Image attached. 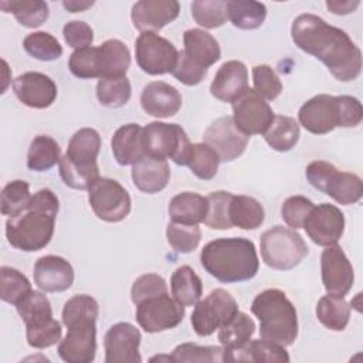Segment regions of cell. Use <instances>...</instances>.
<instances>
[{"label":"cell","mask_w":363,"mask_h":363,"mask_svg":"<svg viewBox=\"0 0 363 363\" xmlns=\"http://www.w3.org/2000/svg\"><path fill=\"white\" fill-rule=\"evenodd\" d=\"M254 91L265 101H274L282 92V82L277 72L267 64L252 68Z\"/></svg>","instance_id":"obj_50"},{"label":"cell","mask_w":363,"mask_h":363,"mask_svg":"<svg viewBox=\"0 0 363 363\" xmlns=\"http://www.w3.org/2000/svg\"><path fill=\"white\" fill-rule=\"evenodd\" d=\"M0 9L4 13H11L18 24L27 28L40 27L48 18V4L41 0H3Z\"/></svg>","instance_id":"obj_36"},{"label":"cell","mask_w":363,"mask_h":363,"mask_svg":"<svg viewBox=\"0 0 363 363\" xmlns=\"http://www.w3.org/2000/svg\"><path fill=\"white\" fill-rule=\"evenodd\" d=\"M179 13L176 0H140L132 6L130 18L140 33H155L176 20Z\"/></svg>","instance_id":"obj_20"},{"label":"cell","mask_w":363,"mask_h":363,"mask_svg":"<svg viewBox=\"0 0 363 363\" xmlns=\"http://www.w3.org/2000/svg\"><path fill=\"white\" fill-rule=\"evenodd\" d=\"M220 157L213 147L207 143H194L191 146V153L187 166L191 173L201 180H211L218 170Z\"/></svg>","instance_id":"obj_46"},{"label":"cell","mask_w":363,"mask_h":363,"mask_svg":"<svg viewBox=\"0 0 363 363\" xmlns=\"http://www.w3.org/2000/svg\"><path fill=\"white\" fill-rule=\"evenodd\" d=\"M34 284L43 292H64L74 284V268L62 257H40L33 269Z\"/></svg>","instance_id":"obj_22"},{"label":"cell","mask_w":363,"mask_h":363,"mask_svg":"<svg viewBox=\"0 0 363 363\" xmlns=\"http://www.w3.org/2000/svg\"><path fill=\"white\" fill-rule=\"evenodd\" d=\"M145 156L153 159H172L179 166H186L191 153V142L184 129L177 123L150 122L142 130Z\"/></svg>","instance_id":"obj_6"},{"label":"cell","mask_w":363,"mask_h":363,"mask_svg":"<svg viewBox=\"0 0 363 363\" xmlns=\"http://www.w3.org/2000/svg\"><path fill=\"white\" fill-rule=\"evenodd\" d=\"M227 16L234 27L240 30H255L267 17L265 4L254 0L227 1Z\"/></svg>","instance_id":"obj_37"},{"label":"cell","mask_w":363,"mask_h":363,"mask_svg":"<svg viewBox=\"0 0 363 363\" xmlns=\"http://www.w3.org/2000/svg\"><path fill=\"white\" fill-rule=\"evenodd\" d=\"M31 291V284L23 272L11 267L0 268V298L3 302L17 305Z\"/></svg>","instance_id":"obj_42"},{"label":"cell","mask_w":363,"mask_h":363,"mask_svg":"<svg viewBox=\"0 0 363 363\" xmlns=\"http://www.w3.org/2000/svg\"><path fill=\"white\" fill-rule=\"evenodd\" d=\"M259 247L262 261L278 271L294 269L309 252L302 235L284 225L267 230L259 238Z\"/></svg>","instance_id":"obj_7"},{"label":"cell","mask_w":363,"mask_h":363,"mask_svg":"<svg viewBox=\"0 0 363 363\" xmlns=\"http://www.w3.org/2000/svg\"><path fill=\"white\" fill-rule=\"evenodd\" d=\"M167 292V284L157 274H145L136 278L130 289V299L135 305L150 296Z\"/></svg>","instance_id":"obj_53"},{"label":"cell","mask_w":363,"mask_h":363,"mask_svg":"<svg viewBox=\"0 0 363 363\" xmlns=\"http://www.w3.org/2000/svg\"><path fill=\"white\" fill-rule=\"evenodd\" d=\"M169 217L174 223L199 224L207 214V199L199 193L183 191L176 194L167 207Z\"/></svg>","instance_id":"obj_31"},{"label":"cell","mask_w":363,"mask_h":363,"mask_svg":"<svg viewBox=\"0 0 363 363\" xmlns=\"http://www.w3.org/2000/svg\"><path fill=\"white\" fill-rule=\"evenodd\" d=\"M132 86L126 77L102 78L96 84V98L106 108H121L130 99Z\"/></svg>","instance_id":"obj_41"},{"label":"cell","mask_w":363,"mask_h":363,"mask_svg":"<svg viewBox=\"0 0 363 363\" xmlns=\"http://www.w3.org/2000/svg\"><path fill=\"white\" fill-rule=\"evenodd\" d=\"M136 62L149 75L172 74L179 51L164 37L156 33H140L135 43Z\"/></svg>","instance_id":"obj_12"},{"label":"cell","mask_w":363,"mask_h":363,"mask_svg":"<svg viewBox=\"0 0 363 363\" xmlns=\"http://www.w3.org/2000/svg\"><path fill=\"white\" fill-rule=\"evenodd\" d=\"M60 201L50 189H40L31 196L27 210L6 221V237L20 251H40L48 245L55 228Z\"/></svg>","instance_id":"obj_2"},{"label":"cell","mask_w":363,"mask_h":363,"mask_svg":"<svg viewBox=\"0 0 363 363\" xmlns=\"http://www.w3.org/2000/svg\"><path fill=\"white\" fill-rule=\"evenodd\" d=\"M308 182L319 191L332 197L336 203L349 206L362 199V179L349 172L337 170L332 163L325 160L311 162L305 170Z\"/></svg>","instance_id":"obj_8"},{"label":"cell","mask_w":363,"mask_h":363,"mask_svg":"<svg viewBox=\"0 0 363 363\" xmlns=\"http://www.w3.org/2000/svg\"><path fill=\"white\" fill-rule=\"evenodd\" d=\"M169 245L179 254H189L194 251L201 240V230L199 224H182L170 221L166 228Z\"/></svg>","instance_id":"obj_44"},{"label":"cell","mask_w":363,"mask_h":363,"mask_svg":"<svg viewBox=\"0 0 363 363\" xmlns=\"http://www.w3.org/2000/svg\"><path fill=\"white\" fill-rule=\"evenodd\" d=\"M170 289L173 298L183 306L196 305L203 295L201 279L189 265H182L172 274Z\"/></svg>","instance_id":"obj_32"},{"label":"cell","mask_w":363,"mask_h":363,"mask_svg":"<svg viewBox=\"0 0 363 363\" xmlns=\"http://www.w3.org/2000/svg\"><path fill=\"white\" fill-rule=\"evenodd\" d=\"M170 179L167 160L143 156L132 166V180L138 190L155 194L162 191Z\"/></svg>","instance_id":"obj_26"},{"label":"cell","mask_w":363,"mask_h":363,"mask_svg":"<svg viewBox=\"0 0 363 363\" xmlns=\"http://www.w3.org/2000/svg\"><path fill=\"white\" fill-rule=\"evenodd\" d=\"M13 91L17 99L28 108L45 109L57 99V85L45 74L30 71L13 81Z\"/></svg>","instance_id":"obj_19"},{"label":"cell","mask_w":363,"mask_h":363,"mask_svg":"<svg viewBox=\"0 0 363 363\" xmlns=\"http://www.w3.org/2000/svg\"><path fill=\"white\" fill-rule=\"evenodd\" d=\"M224 362H289L284 346L264 340L250 339L233 352H224Z\"/></svg>","instance_id":"obj_29"},{"label":"cell","mask_w":363,"mask_h":363,"mask_svg":"<svg viewBox=\"0 0 363 363\" xmlns=\"http://www.w3.org/2000/svg\"><path fill=\"white\" fill-rule=\"evenodd\" d=\"M61 160V147L48 135L35 136L27 152V167L33 172H45Z\"/></svg>","instance_id":"obj_34"},{"label":"cell","mask_w":363,"mask_h":363,"mask_svg":"<svg viewBox=\"0 0 363 363\" xmlns=\"http://www.w3.org/2000/svg\"><path fill=\"white\" fill-rule=\"evenodd\" d=\"M101 136L92 128L77 130L68 143L67 153L60 160V176L65 186L75 190H89L99 179L96 163Z\"/></svg>","instance_id":"obj_5"},{"label":"cell","mask_w":363,"mask_h":363,"mask_svg":"<svg viewBox=\"0 0 363 363\" xmlns=\"http://www.w3.org/2000/svg\"><path fill=\"white\" fill-rule=\"evenodd\" d=\"M336 99L337 111V126L340 128H354L363 119V108L357 98L350 95H339Z\"/></svg>","instance_id":"obj_54"},{"label":"cell","mask_w":363,"mask_h":363,"mask_svg":"<svg viewBox=\"0 0 363 363\" xmlns=\"http://www.w3.org/2000/svg\"><path fill=\"white\" fill-rule=\"evenodd\" d=\"M233 193L225 190H217L210 193L207 199V214L204 224L211 230H228L233 227L230 220V203Z\"/></svg>","instance_id":"obj_40"},{"label":"cell","mask_w":363,"mask_h":363,"mask_svg":"<svg viewBox=\"0 0 363 363\" xmlns=\"http://www.w3.org/2000/svg\"><path fill=\"white\" fill-rule=\"evenodd\" d=\"M301 129L298 122L285 115H275L272 123L264 133L265 142L277 152H288L298 143Z\"/></svg>","instance_id":"obj_38"},{"label":"cell","mask_w":363,"mask_h":363,"mask_svg":"<svg viewBox=\"0 0 363 363\" xmlns=\"http://www.w3.org/2000/svg\"><path fill=\"white\" fill-rule=\"evenodd\" d=\"M238 311V305L233 295L225 289L217 288L194 305L190 322L194 332L204 337L227 325Z\"/></svg>","instance_id":"obj_9"},{"label":"cell","mask_w":363,"mask_h":363,"mask_svg":"<svg viewBox=\"0 0 363 363\" xmlns=\"http://www.w3.org/2000/svg\"><path fill=\"white\" fill-rule=\"evenodd\" d=\"M182 94L173 85L153 81L143 86L140 94L142 109L155 118H170L182 108Z\"/></svg>","instance_id":"obj_24"},{"label":"cell","mask_w":363,"mask_h":363,"mask_svg":"<svg viewBox=\"0 0 363 363\" xmlns=\"http://www.w3.org/2000/svg\"><path fill=\"white\" fill-rule=\"evenodd\" d=\"M248 89V69L244 62L225 61L210 85L211 95L221 102H234Z\"/></svg>","instance_id":"obj_23"},{"label":"cell","mask_w":363,"mask_h":363,"mask_svg":"<svg viewBox=\"0 0 363 363\" xmlns=\"http://www.w3.org/2000/svg\"><path fill=\"white\" fill-rule=\"evenodd\" d=\"M139 329L129 322H118L105 333V362L106 363H140Z\"/></svg>","instance_id":"obj_18"},{"label":"cell","mask_w":363,"mask_h":363,"mask_svg":"<svg viewBox=\"0 0 363 363\" xmlns=\"http://www.w3.org/2000/svg\"><path fill=\"white\" fill-rule=\"evenodd\" d=\"M68 68L79 79L98 78L96 69V47H85L74 50L68 60Z\"/></svg>","instance_id":"obj_52"},{"label":"cell","mask_w":363,"mask_h":363,"mask_svg":"<svg viewBox=\"0 0 363 363\" xmlns=\"http://www.w3.org/2000/svg\"><path fill=\"white\" fill-rule=\"evenodd\" d=\"M203 140L216 150L220 162L235 160L248 145V136L237 129L231 116H221L211 122L203 135Z\"/></svg>","instance_id":"obj_17"},{"label":"cell","mask_w":363,"mask_h":363,"mask_svg":"<svg viewBox=\"0 0 363 363\" xmlns=\"http://www.w3.org/2000/svg\"><path fill=\"white\" fill-rule=\"evenodd\" d=\"M88 201L95 216L106 223L125 220L132 208L126 189L115 179L99 177L88 190Z\"/></svg>","instance_id":"obj_10"},{"label":"cell","mask_w":363,"mask_h":363,"mask_svg":"<svg viewBox=\"0 0 363 363\" xmlns=\"http://www.w3.org/2000/svg\"><path fill=\"white\" fill-rule=\"evenodd\" d=\"M142 130L143 128L138 123H126L116 129L111 139V147L118 164L133 166L145 156Z\"/></svg>","instance_id":"obj_27"},{"label":"cell","mask_w":363,"mask_h":363,"mask_svg":"<svg viewBox=\"0 0 363 363\" xmlns=\"http://www.w3.org/2000/svg\"><path fill=\"white\" fill-rule=\"evenodd\" d=\"M313 207L315 204L305 196H291L282 203L281 217L292 230H298L303 227V223Z\"/></svg>","instance_id":"obj_51"},{"label":"cell","mask_w":363,"mask_h":363,"mask_svg":"<svg viewBox=\"0 0 363 363\" xmlns=\"http://www.w3.org/2000/svg\"><path fill=\"white\" fill-rule=\"evenodd\" d=\"M130 65V51L125 43L116 38L104 41L96 47L98 78H122Z\"/></svg>","instance_id":"obj_25"},{"label":"cell","mask_w":363,"mask_h":363,"mask_svg":"<svg viewBox=\"0 0 363 363\" xmlns=\"http://www.w3.org/2000/svg\"><path fill=\"white\" fill-rule=\"evenodd\" d=\"M62 35L65 43L75 50L91 47L94 41V30L88 23L81 20L68 21L62 28Z\"/></svg>","instance_id":"obj_56"},{"label":"cell","mask_w":363,"mask_h":363,"mask_svg":"<svg viewBox=\"0 0 363 363\" xmlns=\"http://www.w3.org/2000/svg\"><path fill=\"white\" fill-rule=\"evenodd\" d=\"M23 47L28 55L40 61H55L62 55V47L58 40L45 31L30 33L23 40Z\"/></svg>","instance_id":"obj_43"},{"label":"cell","mask_w":363,"mask_h":363,"mask_svg":"<svg viewBox=\"0 0 363 363\" xmlns=\"http://www.w3.org/2000/svg\"><path fill=\"white\" fill-rule=\"evenodd\" d=\"M170 362L186 363V362H224L223 346H199L196 343H182L174 347L170 354Z\"/></svg>","instance_id":"obj_48"},{"label":"cell","mask_w":363,"mask_h":363,"mask_svg":"<svg viewBox=\"0 0 363 363\" xmlns=\"http://www.w3.org/2000/svg\"><path fill=\"white\" fill-rule=\"evenodd\" d=\"M207 69L208 68L200 67L196 62H193L183 51H179L177 62L172 71V75L179 82L193 86V85H199L204 79V77L207 75Z\"/></svg>","instance_id":"obj_55"},{"label":"cell","mask_w":363,"mask_h":363,"mask_svg":"<svg viewBox=\"0 0 363 363\" xmlns=\"http://www.w3.org/2000/svg\"><path fill=\"white\" fill-rule=\"evenodd\" d=\"M251 312L259 320L261 339L286 347L298 337L296 309L281 289L269 288L258 294Z\"/></svg>","instance_id":"obj_4"},{"label":"cell","mask_w":363,"mask_h":363,"mask_svg":"<svg viewBox=\"0 0 363 363\" xmlns=\"http://www.w3.org/2000/svg\"><path fill=\"white\" fill-rule=\"evenodd\" d=\"M99 313V305L91 295H74L62 308V323L67 326L75 320H96Z\"/></svg>","instance_id":"obj_49"},{"label":"cell","mask_w":363,"mask_h":363,"mask_svg":"<svg viewBox=\"0 0 363 363\" xmlns=\"http://www.w3.org/2000/svg\"><path fill=\"white\" fill-rule=\"evenodd\" d=\"M201 267L223 284L252 279L259 268L255 245L244 237L217 238L207 242L200 252Z\"/></svg>","instance_id":"obj_3"},{"label":"cell","mask_w":363,"mask_h":363,"mask_svg":"<svg viewBox=\"0 0 363 363\" xmlns=\"http://www.w3.org/2000/svg\"><path fill=\"white\" fill-rule=\"evenodd\" d=\"M291 37L299 50L320 60L337 81L349 82L360 75V48L346 31L322 17L311 13L298 16L292 21Z\"/></svg>","instance_id":"obj_1"},{"label":"cell","mask_w":363,"mask_h":363,"mask_svg":"<svg viewBox=\"0 0 363 363\" xmlns=\"http://www.w3.org/2000/svg\"><path fill=\"white\" fill-rule=\"evenodd\" d=\"M191 16L194 21L204 28H218L225 24L227 1L225 0H196L191 3Z\"/></svg>","instance_id":"obj_47"},{"label":"cell","mask_w":363,"mask_h":363,"mask_svg":"<svg viewBox=\"0 0 363 363\" xmlns=\"http://www.w3.org/2000/svg\"><path fill=\"white\" fill-rule=\"evenodd\" d=\"M316 318L329 330L342 332L350 319V306L345 298L325 295L316 303Z\"/></svg>","instance_id":"obj_35"},{"label":"cell","mask_w":363,"mask_h":363,"mask_svg":"<svg viewBox=\"0 0 363 363\" xmlns=\"http://www.w3.org/2000/svg\"><path fill=\"white\" fill-rule=\"evenodd\" d=\"M320 272L325 291L345 298L354 282L353 267L339 245H330L320 255Z\"/></svg>","instance_id":"obj_16"},{"label":"cell","mask_w":363,"mask_h":363,"mask_svg":"<svg viewBox=\"0 0 363 363\" xmlns=\"http://www.w3.org/2000/svg\"><path fill=\"white\" fill-rule=\"evenodd\" d=\"M302 228L316 245L330 247L343 235L345 216L336 206L322 203L312 208Z\"/></svg>","instance_id":"obj_15"},{"label":"cell","mask_w":363,"mask_h":363,"mask_svg":"<svg viewBox=\"0 0 363 363\" xmlns=\"http://www.w3.org/2000/svg\"><path fill=\"white\" fill-rule=\"evenodd\" d=\"M274 111L254 89L248 88L233 102V121L240 132L247 135H264L274 121Z\"/></svg>","instance_id":"obj_13"},{"label":"cell","mask_w":363,"mask_h":363,"mask_svg":"<svg viewBox=\"0 0 363 363\" xmlns=\"http://www.w3.org/2000/svg\"><path fill=\"white\" fill-rule=\"evenodd\" d=\"M254 332V320L247 313L238 311L227 325L218 329V340L224 347V352H233L245 345L252 337Z\"/></svg>","instance_id":"obj_39"},{"label":"cell","mask_w":363,"mask_h":363,"mask_svg":"<svg viewBox=\"0 0 363 363\" xmlns=\"http://www.w3.org/2000/svg\"><path fill=\"white\" fill-rule=\"evenodd\" d=\"M31 200L30 186L24 180L9 182L1 191V214L16 217L27 210Z\"/></svg>","instance_id":"obj_45"},{"label":"cell","mask_w":363,"mask_h":363,"mask_svg":"<svg viewBox=\"0 0 363 363\" xmlns=\"http://www.w3.org/2000/svg\"><path fill=\"white\" fill-rule=\"evenodd\" d=\"M299 123L313 135H325L337 128L336 99L333 95L319 94L308 99L298 112Z\"/></svg>","instance_id":"obj_21"},{"label":"cell","mask_w":363,"mask_h":363,"mask_svg":"<svg viewBox=\"0 0 363 363\" xmlns=\"http://www.w3.org/2000/svg\"><path fill=\"white\" fill-rule=\"evenodd\" d=\"M183 52L197 65L208 68L221 57L218 41L201 28H190L183 34Z\"/></svg>","instance_id":"obj_28"},{"label":"cell","mask_w":363,"mask_h":363,"mask_svg":"<svg viewBox=\"0 0 363 363\" xmlns=\"http://www.w3.org/2000/svg\"><path fill=\"white\" fill-rule=\"evenodd\" d=\"M360 1L359 0H328L326 1V7L329 9V11H332L333 14H339V16H345L349 13H353L357 7H359Z\"/></svg>","instance_id":"obj_57"},{"label":"cell","mask_w":363,"mask_h":363,"mask_svg":"<svg viewBox=\"0 0 363 363\" xmlns=\"http://www.w3.org/2000/svg\"><path fill=\"white\" fill-rule=\"evenodd\" d=\"M186 309L169 292L143 299L136 305V320L147 333H157L179 326Z\"/></svg>","instance_id":"obj_11"},{"label":"cell","mask_w":363,"mask_h":363,"mask_svg":"<svg viewBox=\"0 0 363 363\" xmlns=\"http://www.w3.org/2000/svg\"><path fill=\"white\" fill-rule=\"evenodd\" d=\"M96 320H75L58 345V356L67 363H91L96 354Z\"/></svg>","instance_id":"obj_14"},{"label":"cell","mask_w":363,"mask_h":363,"mask_svg":"<svg viewBox=\"0 0 363 363\" xmlns=\"http://www.w3.org/2000/svg\"><path fill=\"white\" fill-rule=\"evenodd\" d=\"M265 218L264 207L258 200L250 196H233L230 203V220L233 227L241 230H255L261 227Z\"/></svg>","instance_id":"obj_33"},{"label":"cell","mask_w":363,"mask_h":363,"mask_svg":"<svg viewBox=\"0 0 363 363\" xmlns=\"http://www.w3.org/2000/svg\"><path fill=\"white\" fill-rule=\"evenodd\" d=\"M64 9H67L69 13H78V11H85L86 9L94 6V1H77V0H71V1H62Z\"/></svg>","instance_id":"obj_58"},{"label":"cell","mask_w":363,"mask_h":363,"mask_svg":"<svg viewBox=\"0 0 363 363\" xmlns=\"http://www.w3.org/2000/svg\"><path fill=\"white\" fill-rule=\"evenodd\" d=\"M17 313L26 323L27 332L38 330L50 325L52 318V308L48 298L40 291H31L17 305Z\"/></svg>","instance_id":"obj_30"}]
</instances>
